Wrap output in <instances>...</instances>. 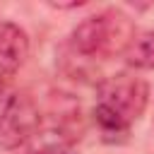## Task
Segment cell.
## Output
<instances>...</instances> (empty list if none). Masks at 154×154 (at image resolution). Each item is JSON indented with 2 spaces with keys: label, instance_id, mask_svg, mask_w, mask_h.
<instances>
[{
  "label": "cell",
  "instance_id": "obj_1",
  "mask_svg": "<svg viewBox=\"0 0 154 154\" xmlns=\"http://www.w3.org/2000/svg\"><path fill=\"white\" fill-rule=\"evenodd\" d=\"M149 103V87L142 77L118 72L99 84V99L94 106V123L103 140H125L130 125L144 113Z\"/></svg>",
  "mask_w": 154,
  "mask_h": 154
},
{
  "label": "cell",
  "instance_id": "obj_2",
  "mask_svg": "<svg viewBox=\"0 0 154 154\" xmlns=\"http://www.w3.org/2000/svg\"><path fill=\"white\" fill-rule=\"evenodd\" d=\"M132 19L120 10H103L84 17L70 34L72 48L84 58H113L125 53L135 38Z\"/></svg>",
  "mask_w": 154,
  "mask_h": 154
},
{
  "label": "cell",
  "instance_id": "obj_3",
  "mask_svg": "<svg viewBox=\"0 0 154 154\" xmlns=\"http://www.w3.org/2000/svg\"><path fill=\"white\" fill-rule=\"evenodd\" d=\"M38 128H41V111L34 96L26 91L7 96L0 111V147L19 149L38 135Z\"/></svg>",
  "mask_w": 154,
  "mask_h": 154
},
{
  "label": "cell",
  "instance_id": "obj_4",
  "mask_svg": "<svg viewBox=\"0 0 154 154\" xmlns=\"http://www.w3.org/2000/svg\"><path fill=\"white\" fill-rule=\"evenodd\" d=\"M29 55V38L14 22H0V79L14 75Z\"/></svg>",
  "mask_w": 154,
  "mask_h": 154
},
{
  "label": "cell",
  "instance_id": "obj_5",
  "mask_svg": "<svg viewBox=\"0 0 154 154\" xmlns=\"http://www.w3.org/2000/svg\"><path fill=\"white\" fill-rule=\"evenodd\" d=\"M125 63L135 70H154V31H140L125 51Z\"/></svg>",
  "mask_w": 154,
  "mask_h": 154
},
{
  "label": "cell",
  "instance_id": "obj_6",
  "mask_svg": "<svg viewBox=\"0 0 154 154\" xmlns=\"http://www.w3.org/2000/svg\"><path fill=\"white\" fill-rule=\"evenodd\" d=\"M2 94H5V82L0 79V111H2V106H5V103H2Z\"/></svg>",
  "mask_w": 154,
  "mask_h": 154
}]
</instances>
